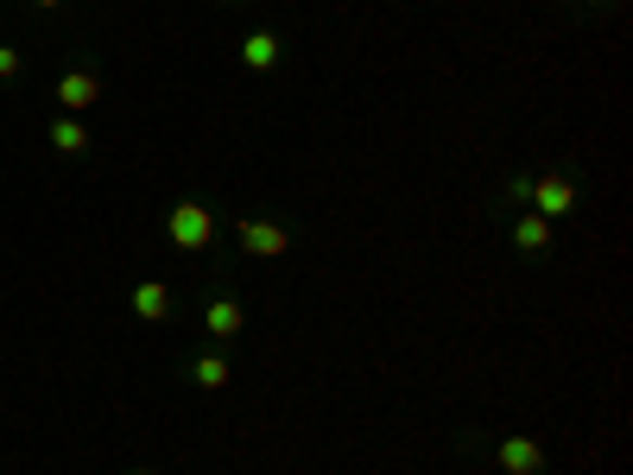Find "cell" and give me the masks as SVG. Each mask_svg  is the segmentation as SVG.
<instances>
[{"label": "cell", "instance_id": "7c38bea8", "mask_svg": "<svg viewBox=\"0 0 633 475\" xmlns=\"http://www.w3.org/2000/svg\"><path fill=\"white\" fill-rule=\"evenodd\" d=\"M26 71V58L13 51V45H0V83H13V76Z\"/></svg>", "mask_w": 633, "mask_h": 475}, {"label": "cell", "instance_id": "7a4b0ae2", "mask_svg": "<svg viewBox=\"0 0 633 475\" xmlns=\"http://www.w3.org/2000/svg\"><path fill=\"white\" fill-rule=\"evenodd\" d=\"M526 203H532V216L558 222L577 210V178L570 172H539V178H526Z\"/></svg>", "mask_w": 633, "mask_h": 475}, {"label": "cell", "instance_id": "5b68a950", "mask_svg": "<svg viewBox=\"0 0 633 475\" xmlns=\"http://www.w3.org/2000/svg\"><path fill=\"white\" fill-rule=\"evenodd\" d=\"M241 329H248V304H241V298L223 292V298L203 304V336H210V342H235Z\"/></svg>", "mask_w": 633, "mask_h": 475}, {"label": "cell", "instance_id": "6da1fadb", "mask_svg": "<svg viewBox=\"0 0 633 475\" xmlns=\"http://www.w3.org/2000/svg\"><path fill=\"white\" fill-rule=\"evenodd\" d=\"M165 241L178 248V254H203V248H216V216H210V203H172V216H165Z\"/></svg>", "mask_w": 633, "mask_h": 475}, {"label": "cell", "instance_id": "ba28073f", "mask_svg": "<svg viewBox=\"0 0 633 475\" xmlns=\"http://www.w3.org/2000/svg\"><path fill=\"white\" fill-rule=\"evenodd\" d=\"M279 58H286V45H279V33H248L241 38V71H254V76H273L279 71Z\"/></svg>", "mask_w": 633, "mask_h": 475}, {"label": "cell", "instance_id": "8fae6325", "mask_svg": "<svg viewBox=\"0 0 633 475\" xmlns=\"http://www.w3.org/2000/svg\"><path fill=\"white\" fill-rule=\"evenodd\" d=\"M51 147L64 152V159H83V152H89V127H83V114H58V121H51Z\"/></svg>", "mask_w": 633, "mask_h": 475}, {"label": "cell", "instance_id": "3957f363", "mask_svg": "<svg viewBox=\"0 0 633 475\" xmlns=\"http://www.w3.org/2000/svg\"><path fill=\"white\" fill-rule=\"evenodd\" d=\"M235 248H241L248 260H279V254H292V228L273 222V216H248L241 228H235Z\"/></svg>", "mask_w": 633, "mask_h": 475}, {"label": "cell", "instance_id": "8992f818", "mask_svg": "<svg viewBox=\"0 0 633 475\" xmlns=\"http://www.w3.org/2000/svg\"><path fill=\"white\" fill-rule=\"evenodd\" d=\"M185 380L197 387V393H228V387H235V362H228L223 349L190 355V362H185Z\"/></svg>", "mask_w": 633, "mask_h": 475}, {"label": "cell", "instance_id": "52a82bcc", "mask_svg": "<svg viewBox=\"0 0 633 475\" xmlns=\"http://www.w3.org/2000/svg\"><path fill=\"white\" fill-rule=\"evenodd\" d=\"M96 102H102L96 71H64V76H58V109H64V114H89Z\"/></svg>", "mask_w": 633, "mask_h": 475}, {"label": "cell", "instance_id": "5bb4252c", "mask_svg": "<svg viewBox=\"0 0 633 475\" xmlns=\"http://www.w3.org/2000/svg\"><path fill=\"white\" fill-rule=\"evenodd\" d=\"M583 7H608V0H583Z\"/></svg>", "mask_w": 633, "mask_h": 475}, {"label": "cell", "instance_id": "4fadbf2b", "mask_svg": "<svg viewBox=\"0 0 633 475\" xmlns=\"http://www.w3.org/2000/svg\"><path fill=\"white\" fill-rule=\"evenodd\" d=\"M33 7H38V13H51V7H64V0H33Z\"/></svg>", "mask_w": 633, "mask_h": 475}, {"label": "cell", "instance_id": "9c48e42d", "mask_svg": "<svg viewBox=\"0 0 633 475\" xmlns=\"http://www.w3.org/2000/svg\"><path fill=\"white\" fill-rule=\"evenodd\" d=\"M507 235H514V248H520V254H552V248H558V228H552L545 216H532V210H526V216H514V228H507Z\"/></svg>", "mask_w": 633, "mask_h": 475}, {"label": "cell", "instance_id": "9a60e30c", "mask_svg": "<svg viewBox=\"0 0 633 475\" xmlns=\"http://www.w3.org/2000/svg\"><path fill=\"white\" fill-rule=\"evenodd\" d=\"M127 475H152V470H127Z\"/></svg>", "mask_w": 633, "mask_h": 475}, {"label": "cell", "instance_id": "30bf717a", "mask_svg": "<svg viewBox=\"0 0 633 475\" xmlns=\"http://www.w3.org/2000/svg\"><path fill=\"white\" fill-rule=\"evenodd\" d=\"M127 304H134L140 324H165V317H172V286H165V279H140Z\"/></svg>", "mask_w": 633, "mask_h": 475}, {"label": "cell", "instance_id": "277c9868", "mask_svg": "<svg viewBox=\"0 0 633 475\" xmlns=\"http://www.w3.org/2000/svg\"><path fill=\"white\" fill-rule=\"evenodd\" d=\"M494 470L501 475H545V443L514 432V438H494Z\"/></svg>", "mask_w": 633, "mask_h": 475}]
</instances>
